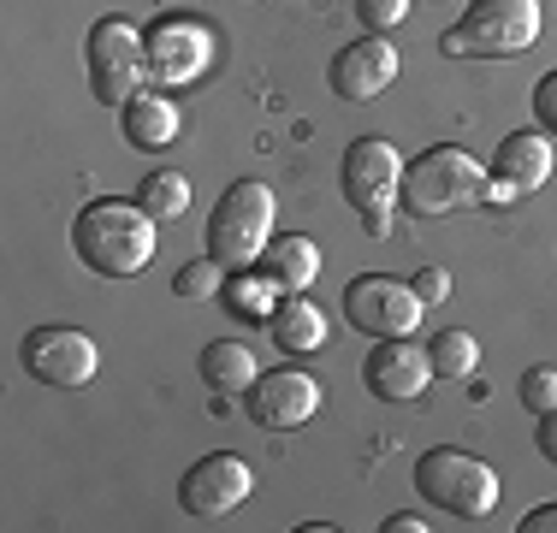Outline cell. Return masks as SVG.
I'll use <instances>...</instances> for the list:
<instances>
[{"instance_id": "cell-1", "label": "cell", "mask_w": 557, "mask_h": 533, "mask_svg": "<svg viewBox=\"0 0 557 533\" xmlns=\"http://www.w3.org/2000/svg\"><path fill=\"white\" fill-rule=\"evenodd\" d=\"M154 213L143 202H119V196H101L72 220V249L77 261L89 266L96 278H137L143 266L154 261Z\"/></svg>"}, {"instance_id": "cell-2", "label": "cell", "mask_w": 557, "mask_h": 533, "mask_svg": "<svg viewBox=\"0 0 557 533\" xmlns=\"http://www.w3.org/2000/svg\"><path fill=\"white\" fill-rule=\"evenodd\" d=\"M397 208L416 213V220H450V213H462V208H486V160L457 149V142L421 149L404 166Z\"/></svg>"}, {"instance_id": "cell-3", "label": "cell", "mask_w": 557, "mask_h": 533, "mask_svg": "<svg viewBox=\"0 0 557 533\" xmlns=\"http://www.w3.org/2000/svg\"><path fill=\"white\" fill-rule=\"evenodd\" d=\"M540 42V0H469L440 36L450 60H516Z\"/></svg>"}, {"instance_id": "cell-4", "label": "cell", "mask_w": 557, "mask_h": 533, "mask_svg": "<svg viewBox=\"0 0 557 533\" xmlns=\"http://www.w3.org/2000/svg\"><path fill=\"white\" fill-rule=\"evenodd\" d=\"M273 184L261 178H237L232 190L214 202V213H208V256H214L225 273H237V266H256L261 256H268L273 244Z\"/></svg>"}, {"instance_id": "cell-5", "label": "cell", "mask_w": 557, "mask_h": 533, "mask_svg": "<svg viewBox=\"0 0 557 533\" xmlns=\"http://www.w3.org/2000/svg\"><path fill=\"white\" fill-rule=\"evenodd\" d=\"M416 492L445 516L486 522V516L498 510V469L481 457H469L462 445H433L416 457Z\"/></svg>"}, {"instance_id": "cell-6", "label": "cell", "mask_w": 557, "mask_h": 533, "mask_svg": "<svg viewBox=\"0 0 557 533\" xmlns=\"http://www.w3.org/2000/svg\"><path fill=\"white\" fill-rule=\"evenodd\" d=\"M84 65H89V89L96 101L125 107L131 96L149 89V30H137L131 18H96L84 42Z\"/></svg>"}, {"instance_id": "cell-7", "label": "cell", "mask_w": 557, "mask_h": 533, "mask_svg": "<svg viewBox=\"0 0 557 533\" xmlns=\"http://www.w3.org/2000/svg\"><path fill=\"white\" fill-rule=\"evenodd\" d=\"M421 314H428V302L397 273H356L344 285V320L368 338H409V332H421Z\"/></svg>"}, {"instance_id": "cell-8", "label": "cell", "mask_w": 557, "mask_h": 533, "mask_svg": "<svg viewBox=\"0 0 557 533\" xmlns=\"http://www.w3.org/2000/svg\"><path fill=\"white\" fill-rule=\"evenodd\" d=\"M18 362L30 380L54 385V392H84L101 373V350L84 326H36V332H24Z\"/></svg>"}, {"instance_id": "cell-9", "label": "cell", "mask_w": 557, "mask_h": 533, "mask_svg": "<svg viewBox=\"0 0 557 533\" xmlns=\"http://www.w3.org/2000/svg\"><path fill=\"white\" fill-rule=\"evenodd\" d=\"M214 60V30L190 12H166V18L149 24V77L166 89H184L208 72Z\"/></svg>"}, {"instance_id": "cell-10", "label": "cell", "mask_w": 557, "mask_h": 533, "mask_svg": "<svg viewBox=\"0 0 557 533\" xmlns=\"http://www.w3.org/2000/svg\"><path fill=\"white\" fill-rule=\"evenodd\" d=\"M552 172H557V137H546V131H510L498 142L493 166H486V208L534 196Z\"/></svg>"}, {"instance_id": "cell-11", "label": "cell", "mask_w": 557, "mask_h": 533, "mask_svg": "<svg viewBox=\"0 0 557 533\" xmlns=\"http://www.w3.org/2000/svg\"><path fill=\"white\" fill-rule=\"evenodd\" d=\"M256 492V474L237 450H208L202 462H190V474L178 480V510L196 516V522H220L237 504Z\"/></svg>"}, {"instance_id": "cell-12", "label": "cell", "mask_w": 557, "mask_h": 533, "mask_svg": "<svg viewBox=\"0 0 557 533\" xmlns=\"http://www.w3.org/2000/svg\"><path fill=\"white\" fill-rule=\"evenodd\" d=\"M404 166L409 160L392 149L386 137H356L344 149L338 166V190L356 213H374V208H397V190H404Z\"/></svg>"}, {"instance_id": "cell-13", "label": "cell", "mask_w": 557, "mask_h": 533, "mask_svg": "<svg viewBox=\"0 0 557 533\" xmlns=\"http://www.w3.org/2000/svg\"><path fill=\"white\" fill-rule=\"evenodd\" d=\"M244 409L256 426L268 433H297L321 416V380L302 368H273V373H256V385L244 392Z\"/></svg>"}, {"instance_id": "cell-14", "label": "cell", "mask_w": 557, "mask_h": 533, "mask_svg": "<svg viewBox=\"0 0 557 533\" xmlns=\"http://www.w3.org/2000/svg\"><path fill=\"white\" fill-rule=\"evenodd\" d=\"M397 72H404V60H397V48L386 36H368L350 48L333 53V65H326V84H333L338 101H380L386 89L397 84Z\"/></svg>"}, {"instance_id": "cell-15", "label": "cell", "mask_w": 557, "mask_h": 533, "mask_svg": "<svg viewBox=\"0 0 557 533\" xmlns=\"http://www.w3.org/2000/svg\"><path fill=\"white\" fill-rule=\"evenodd\" d=\"M362 380H368V392L386 397V404H416V397L428 392L440 373H433L428 344H416V338H380L374 350H368V362H362Z\"/></svg>"}, {"instance_id": "cell-16", "label": "cell", "mask_w": 557, "mask_h": 533, "mask_svg": "<svg viewBox=\"0 0 557 533\" xmlns=\"http://www.w3.org/2000/svg\"><path fill=\"white\" fill-rule=\"evenodd\" d=\"M119 131H125L131 149L143 154H161L178 142V101L161 96V89H143V96H131L119 107Z\"/></svg>"}, {"instance_id": "cell-17", "label": "cell", "mask_w": 557, "mask_h": 533, "mask_svg": "<svg viewBox=\"0 0 557 533\" xmlns=\"http://www.w3.org/2000/svg\"><path fill=\"white\" fill-rule=\"evenodd\" d=\"M268 326H273V344L290 350V356H309V350H321V344L333 338V320H326V309L309 297V290H285L278 309L268 314Z\"/></svg>"}, {"instance_id": "cell-18", "label": "cell", "mask_w": 557, "mask_h": 533, "mask_svg": "<svg viewBox=\"0 0 557 533\" xmlns=\"http://www.w3.org/2000/svg\"><path fill=\"white\" fill-rule=\"evenodd\" d=\"M261 273H273L278 290H309L321 278V244L309 232H278L261 256Z\"/></svg>"}, {"instance_id": "cell-19", "label": "cell", "mask_w": 557, "mask_h": 533, "mask_svg": "<svg viewBox=\"0 0 557 533\" xmlns=\"http://www.w3.org/2000/svg\"><path fill=\"white\" fill-rule=\"evenodd\" d=\"M202 385L208 392H220V397H232V392H249L256 385V373H261V362H256V350H249L244 338H214L202 350Z\"/></svg>"}, {"instance_id": "cell-20", "label": "cell", "mask_w": 557, "mask_h": 533, "mask_svg": "<svg viewBox=\"0 0 557 533\" xmlns=\"http://www.w3.org/2000/svg\"><path fill=\"white\" fill-rule=\"evenodd\" d=\"M225 309H232L237 320H268L273 309H278V297H285V290L273 285V273H249V266H237L232 278H225Z\"/></svg>"}, {"instance_id": "cell-21", "label": "cell", "mask_w": 557, "mask_h": 533, "mask_svg": "<svg viewBox=\"0 0 557 533\" xmlns=\"http://www.w3.org/2000/svg\"><path fill=\"white\" fill-rule=\"evenodd\" d=\"M428 356H433V373H440V380H474V368H481V338L462 332V326H445V332H433Z\"/></svg>"}, {"instance_id": "cell-22", "label": "cell", "mask_w": 557, "mask_h": 533, "mask_svg": "<svg viewBox=\"0 0 557 533\" xmlns=\"http://www.w3.org/2000/svg\"><path fill=\"white\" fill-rule=\"evenodd\" d=\"M137 202L166 225V220H178V213L190 208V178H184V172H149L143 190H137Z\"/></svg>"}, {"instance_id": "cell-23", "label": "cell", "mask_w": 557, "mask_h": 533, "mask_svg": "<svg viewBox=\"0 0 557 533\" xmlns=\"http://www.w3.org/2000/svg\"><path fill=\"white\" fill-rule=\"evenodd\" d=\"M172 290H178L184 302H208V297H220V290H225V266H220L214 256L184 261L178 273H172Z\"/></svg>"}, {"instance_id": "cell-24", "label": "cell", "mask_w": 557, "mask_h": 533, "mask_svg": "<svg viewBox=\"0 0 557 533\" xmlns=\"http://www.w3.org/2000/svg\"><path fill=\"white\" fill-rule=\"evenodd\" d=\"M516 397H522V409H534V416H552L557 409V368L540 362L522 373V385H516Z\"/></svg>"}, {"instance_id": "cell-25", "label": "cell", "mask_w": 557, "mask_h": 533, "mask_svg": "<svg viewBox=\"0 0 557 533\" xmlns=\"http://www.w3.org/2000/svg\"><path fill=\"white\" fill-rule=\"evenodd\" d=\"M356 18H362L368 36H386L409 18V0H356Z\"/></svg>"}, {"instance_id": "cell-26", "label": "cell", "mask_w": 557, "mask_h": 533, "mask_svg": "<svg viewBox=\"0 0 557 533\" xmlns=\"http://www.w3.org/2000/svg\"><path fill=\"white\" fill-rule=\"evenodd\" d=\"M534 119H540V131H546V137H557V72L540 77V89H534Z\"/></svg>"}, {"instance_id": "cell-27", "label": "cell", "mask_w": 557, "mask_h": 533, "mask_svg": "<svg viewBox=\"0 0 557 533\" xmlns=\"http://www.w3.org/2000/svg\"><path fill=\"white\" fill-rule=\"evenodd\" d=\"M409 285H416V297L428 302V309H433V302H445V297H450V273H445V266H421V273L409 278Z\"/></svg>"}, {"instance_id": "cell-28", "label": "cell", "mask_w": 557, "mask_h": 533, "mask_svg": "<svg viewBox=\"0 0 557 533\" xmlns=\"http://www.w3.org/2000/svg\"><path fill=\"white\" fill-rule=\"evenodd\" d=\"M534 445H540V457H546L552 469H557V409H552V416H540V426H534Z\"/></svg>"}, {"instance_id": "cell-29", "label": "cell", "mask_w": 557, "mask_h": 533, "mask_svg": "<svg viewBox=\"0 0 557 533\" xmlns=\"http://www.w3.org/2000/svg\"><path fill=\"white\" fill-rule=\"evenodd\" d=\"M522 533H557V504H540V510H528Z\"/></svg>"}, {"instance_id": "cell-30", "label": "cell", "mask_w": 557, "mask_h": 533, "mask_svg": "<svg viewBox=\"0 0 557 533\" xmlns=\"http://www.w3.org/2000/svg\"><path fill=\"white\" fill-rule=\"evenodd\" d=\"M380 528H386V533H428V522H421L416 510H397V516H386Z\"/></svg>"}, {"instance_id": "cell-31", "label": "cell", "mask_w": 557, "mask_h": 533, "mask_svg": "<svg viewBox=\"0 0 557 533\" xmlns=\"http://www.w3.org/2000/svg\"><path fill=\"white\" fill-rule=\"evenodd\" d=\"M362 225H368V237H392V208H374V213H362Z\"/></svg>"}]
</instances>
